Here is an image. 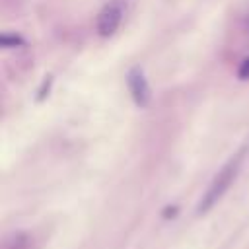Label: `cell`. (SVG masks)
I'll list each match as a JSON object with an SVG mask.
<instances>
[{"label": "cell", "mask_w": 249, "mask_h": 249, "mask_svg": "<svg viewBox=\"0 0 249 249\" xmlns=\"http://www.w3.org/2000/svg\"><path fill=\"white\" fill-rule=\"evenodd\" d=\"M0 43H2V47H18V45H23V39L18 37V35L4 33V35L0 37Z\"/></svg>", "instance_id": "5b68a950"}, {"label": "cell", "mask_w": 249, "mask_h": 249, "mask_svg": "<svg viewBox=\"0 0 249 249\" xmlns=\"http://www.w3.org/2000/svg\"><path fill=\"white\" fill-rule=\"evenodd\" d=\"M241 163H243V152L235 154L233 158H230V160L222 165V169L214 175V179L210 181L208 189L204 191L202 198H200L198 204H196V214H198V216H200V214H206V212L228 193V189L231 187V183L235 181V177H237V173H239V169H241Z\"/></svg>", "instance_id": "6da1fadb"}, {"label": "cell", "mask_w": 249, "mask_h": 249, "mask_svg": "<svg viewBox=\"0 0 249 249\" xmlns=\"http://www.w3.org/2000/svg\"><path fill=\"white\" fill-rule=\"evenodd\" d=\"M237 78L239 80H249V54L239 62V68H237Z\"/></svg>", "instance_id": "8992f818"}, {"label": "cell", "mask_w": 249, "mask_h": 249, "mask_svg": "<svg viewBox=\"0 0 249 249\" xmlns=\"http://www.w3.org/2000/svg\"><path fill=\"white\" fill-rule=\"evenodd\" d=\"M126 12V2L124 0H109L97 14L95 19V31L99 37H111L119 29L123 18Z\"/></svg>", "instance_id": "7a4b0ae2"}, {"label": "cell", "mask_w": 249, "mask_h": 249, "mask_svg": "<svg viewBox=\"0 0 249 249\" xmlns=\"http://www.w3.org/2000/svg\"><path fill=\"white\" fill-rule=\"evenodd\" d=\"M51 84H53V78H51V76H47V78L43 80V86H41V89L37 91V101H43V99H45V97L49 95Z\"/></svg>", "instance_id": "52a82bcc"}, {"label": "cell", "mask_w": 249, "mask_h": 249, "mask_svg": "<svg viewBox=\"0 0 249 249\" xmlns=\"http://www.w3.org/2000/svg\"><path fill=\"white\" fill-rule=\"evenodd\" d=\"M126 88L130 91V97L134 101L136 107L144 109L150 105L152 101V89H150V84L146 80V74L140 66H132L128 72H126Z\"/></svg>", "instance_id": "3957f363"}, {"label": "cell", "mask_w": 249, "mask_h": 249, "mask_svg": "<svg viewBox=\"0 0 249 249\" xmlns=\"http://www.w3.org/2000/svg\"><path fill=\"white\" fill-rule=\"evenodd\" d=\"M4 249H31V239L25 233H14L4 241Z\"/></svg>", "instance_id": "277c9868"}]
</instances>
